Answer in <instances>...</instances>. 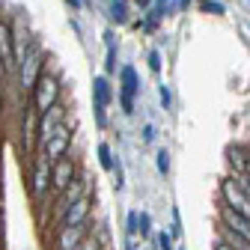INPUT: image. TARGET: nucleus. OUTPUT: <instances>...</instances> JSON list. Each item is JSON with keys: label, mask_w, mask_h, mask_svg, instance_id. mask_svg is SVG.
<instances>
[{"label": "nucleus", "mask_w": 250, "mask_h": 250, "mask_svg": "<svg viewBox=\"0 0 250 250\" xmlns=\"http://www.w3.org/2000/svg\"><path fill=\"white\" fill-rule=\"evenodd\" d=\"M60 92H62L60 78H57L54 72H48V69H45V72L36 78L33 89L27 92V99H30V104L36 107V113H45V110H51V107L60 102Z\"/></svg>", "instance_id": "f257e3e1"}, {"label": "nucleus", "mask_w": 250, "mask_h": 250, "mask_svg": "<svg viewBox=\"0 0 250 250\" xmlns=\"http://www.w3.org/2000/svg\"><path fill=\"white\" fill-rule=\"evenodd\" d=\"M221 203H227L229 208L241 211L250 217V191H247V173H229L227 179H221Z\"/></svg>", "instance_id": "f03ea898"}, {"label": "nucleus", "mask_w": 250, "mask_h": 250, "mask_svg": "<svg viewBox=\"0 0 250 250\" xmlns=\"http://www.w3.org/2000/svg\"><path fill=\"white\" fill-rule=\"evenodd\" d=\"M48 194H54L51 191V161L45 158V152H36L33 167H30V200L39 208Z\"/></svg>", "instance_id": "7ed1b4c3"}, {"label": "nucleus", "mask_w": 250, "mask_h": 250, "mask_svg": "<svg viewBox=\"0 0 250 250\" xmlns=\"http://www.w3.org/2000/svg\"><path fill=\"white\" fill-rule=\"evenodd\" d=\"M45 72V54H42V45L39 42H30L27 45V51H24V57H21V66H18V83H21V89H33V83H36V78Z\"/></svg>", "instance_id": "20e7f679"}, {"label": "nucleus", "mask_w": 250, "mask_h": 250, "mask_svg": "<svg viewBox=\"0 0 250 250\" xmlns=\"http://www.w3.org/2000/svg\"><path fill=\"white\" fill-rule=\"evenodd\" d=\"M0 78H18V57H15V27L0 18Z\"/></svg>", "instance_id": "39448f33"}, {"label": "nucleus", "mask_w": 250, "mask_h": 250, "mask_svg": "<svg viewBox=\"0 0 250 250\" xmlns=\"http://www.w3.org/2000/svg\"><path fill=\"white\" fill-rule=\"evenodd\" d=\"M21 149L27 158H36V152H39V113L30 104V99L21 107Z\"/></svg>", "instance_id": "423d86ee"}, {"label": "nucleus", "mask_w": 250, "mask_h": 250, "mask_svg": "<svg viewBox=\"0 0 250 250\" xmlns=\"http://www.w3.org/2000/svg\"><path fill=\"white\" fill-rule=\"evenodd\" d=\"M75 179H78V164L72 158V152L57 158V161H51V191L54 194H62Z\"/></svg>", "instance_id": "0eeeda50"}, {"label": "nucleus", "mask_w": 250, "mask_h": 250, "mask_svg": "<svg viewBox=\"0 0 250 250\" xmlns=\"http://www.w3.org/2000/svg\"><path fill=\"white\" fill-rule=\"evenodd\" d=\"M86 238H89V224H78V227H57V229H54L51 250H81Z\"/></svg>", "instance_id": "6e6552de"}, {"label": "nucleus", "mask_w": 250, "mask_h": 250, "mask_svg": "<svg viewBox=\"0 0 250 250\" xmlns=\"http://www.w3.org/2000/svg\"><path fill=\"white\" fill-rule=\"evenodd\" d=\"M72 140H75V134H72V128L66 122L60 125V128L45 140V146H42V152H45V158L48 161H57V158H62V155H69L72 152Z\"/></svg>", "instance_id": "1a4fd4ad"}, {"label": "nucleus", "mask_w": 250, "mask_h": 250, "mask_svg": "<svg viewBox=\"0 0 250 250\" xmlns=\"http://www.w3.org/2000/svg\"><path fill=\"white\" fill-rule=\"evenodd\" d=\"M66 122V107H62V102H57L51 110H45V113H39V152H42V146H45V140L60 128V125Z\"/></svg>", "instance_id": "9d476101"}, {"label": "nucleus", "mask_w": 250, "mask_h": 250, "mask_svg": "<svg viewBox=\"0 0 250 250\" xmlns=\"http://www.w3.org/2000/svg\"><path fill=\"white\" fill-rule=\"evenodd\" d=\"M89 211H92V197L83 194L81 200H75L66 211H62V217L57 221V227H78V224H89Z\"/></svg>", "instance_id": "9b49d317"}, {"label": "nucleus", "mask_w": 250, "mask_h": 250, "mask_svg": "<svg viewBox=\"0 0 250 250\" xmlns=\"http://www.w3.org/2000/svg\"><path fill=\"white\" fill-rule=\"evenodd\" d=\"M217 224H224V227H229L232 232L250 238V217L241 214V211H235V208H229L227 203H217Z\"/></svg>", "instance_id": "f8f14e48"}, {"label": "nucleus", "mask_w": 250, "mask_h": 250, "mask_svg": "<svg viewBox=\"0 0 250 250\" xmlns=\"http://www.w3.org/2000/svg\"><path fill=\"white\" fill-rule=\"evenodd\" d=\"M113 99H116V92H113V86H110V78H107V75H96V78H92V104L110 107Z\"/></svg>", "instance_id": "ddd939ff"}, {"label": "nucleus", "mask_w": 250, "mask_h": 250, "mask_svg": "<svg viewBox=\"0 0 250 250\" xmlns=\"http://www.w3.org/2000/svg\"><path fill=\"white\" fill-rule=\"evenodd\" d=\"M227 164H229L232 173H247V170H250V149L241 146V143L229 146V149H227Z\"/></svg>", "instance_id": "4468645a"}, {"label": "nucleus", "mask_w": 250, "mask_h": 250, "mask_svg": "<svg viewBox=\"0 0 250 250\" xmlns=\"http://www.w3.org/2000/svg\"><path fill=\"white\" fill-rule=\"evenodd\" d=\"M119 92L122 96H134L140 92V78H137V69L134 66H122L119 69Z\"/></svg>", "instance_id": "2eb2a0df"}, {"label": "nucleus", "mask_w": 250, "mask_h": 250, "mask_svg": "<svg viewBox=\"0 0 250 250\" xmlns=\"http://www.w3.org/2000/svg\"><path fill=\"white\" fill-rule=\"evenodd\" d=\"M217 235H221L227 244H232L235 250H250V238H244V235L232 232V229H229V227H224V224H217Z\"/></svg>", "instance_id": "dca6fc26"}, {"label": "nucleus", "mask_w": 250, "mask_h": 250, "mask_svg": "<svg viewBox=\"0 0 250 250\" xmlns=\"http://www.w3.org/2000/svg\"><path fill=\"white\" fill-rule=\"evenodd\" d=\"M104 45H107V57H104V75L116 72V45H113V30H104Z\"/></svg>", "instance_id": "f3484780"}, {"label": "nucleus", "mask_w": 250, "mask_h": 250, "mask_svg": "<svg viewBox=\"0 0 250 250\" xmlns=\"http://www.w3.org/2000/svg\"><path fill=\"white\" fill-rule=\"evenodd\" d=\"M110 18L116 24H125V21H128V3H125V0H113V3H110Z\"/></svg>", "instance_id": "a211bd4d"}, {"label": "nucleus", "mask_w": 250, "mask_h": 250, "mask_svg": "<svg viewBox=\"0 0 250 250\" xmlns=\"http://www.w3.org/2000/svg\"><path fill=\"white\" fill-rule=\"evenodd\" d=\"M96 155H99V164H102V170H113V149H110L107 143H99Z\"/></svg>", "instance_id": "6ab92c4d"}, {"label": "nucleus", "mask_w": 250, "mask_h": 250, "mask_svg": "<svg viewBox=\"0 0 250 250\" xmlns=\"http://www.w3.org/2000/svg\"><path fill=\"white\" fill-rule=\"evenodd\" d=\"M155 167H158V173L161 176H167L170 173V149H158V152H155Z\"/></svg>", "instance_id": "aec40b11"}, {"label": "nucleus", "mask_w": 250, "mask_h": 250, "mask_svg": "<svg viewBox=\"0 0 250 250\" xmlns=\"http://www.w3.org/2000/svg\"><path fill=\"white\" fill-rule=\"evenodd\" d=\"M137 232H140V238H149V235H152V214H149V211H140Z\"/></svg>", "instance_id": "412c9836"}, {"label": "nucleus", "mask_w": 250, "mask_h": 250, "mask_svg": "<svg viewBox=\"0 0 250 250\" xmlns=\"http://www.w3.org/2000/svg\"><path fill=\"white\" fill-rule=\"evenodd\" d=\"M113 188H116V191H122V188H125V170H122V161L119 158H113Z\"/></svg>", "instance_id": "4be33fe9"}, {"label": "nucleus", "mask_w": 250, "mask_h": 250, "mask_svg": "<svg viewBox=\"0 0 250 250\" xmlns=\"http://www.w3.org/2000/svg\"><path fill=\"white\" fill-rule=\"evenodd\" d=\"M158 250H176V247H173V232H170V229H161V232H158Z\"/></svg>", "instance_id": "5701e85b"}, {"label": "nucleus", "mask_w": 250, "mask_h": 250, "mask_svg": "<svg viewBox=\"0 0 250 250\" xmlns=\"http://www.w3.org/2000/svg\"><path fill=\"white\" fill-rule=\"evenodd\" d=\"M137 221H140V211H128V217H125V232L140 235V232H137Z\"/></svg>", "instance_id": "b1692460"}, {"label": "nucleus", "mask_w": 250, "mask_h": 250, "mask_svg": "<svg viewBox=\"0 0 250 250\" xmlns=\"http://www.w3.org/2000/svg\"><path fill=\"white\" fill-rule=\"evenodd\" d=\"M158 102H161V107H164V110H170L173 99H170V86H167V83H161V86H158Z\"/></svg>", "instance_id": "393cba45"}, {"label": "nucleus", "mask_w": 250, "mask_h": 250, "mask_svg": "<svg viewBox=\"0 0 250 250\" xmlns=\"http://www.w3.org/2000/svg\"><path fill=\"white\" fill-rule=\"evenodd\" d=\"M119 107H122L125 116H131L134 113V96H122V92H119Z\"/></svg>", "instance_id": "a878e982"}, {"label": "nucleus", "mask_w": 250, "mask_h": 250, "mask_svg": "<svg viewBox=\"0 0 250 250\" xmlns=\"http://www.w3.org/2000/svg\"><path fill=\"white\" fill-rule=\"evenodd\" d=\"M203 12H214V15H224V12H227V6H224V3H217V0H206V3H203Z\"/></svg>", "instance_id": "bb28decb"}, {"label": "nucleus", "mask_w": 250, "mask_h": 250, "mask_svg": "<svg viewBox=\"0 0 250 250\" xmlns=\"http://www.w3.org/2000/svg\"><path fill=\"white\" fill-rule=\"evenodd\" d=\"M146 62H149V69H152L155 75H158V72H161V54H158V51H149V57H146Z\"/></svg>", "instance_id": "cd10ccee"}, {"label": "nucleus", "mask_w": 250, "mask_h": 250, "mask_svg": "<svg viewBox=\"0 0 250 250\" xmlns=\"http://www.w3.org/2000/svg\"><path fill=\"white\" fill-rule=\"evenodd\" d=\"M170 232H173V238L182 235V217H179V208H173V227H170Z\"/></svg>", "instance_id": "c85d7f7f"}, {"label": "nucleus", "mask_w": 250, "mask_h": 250, "mask_svg": "<svg viewBox=\"0 0 250 250\" xmlns=\"http://www.w3.org/2000/svg\"><path fill=\"white\" fill-rule=\"evenodd\" d=\"M152 140H155V125L146 122V125H143V143H152Z\"/></svg>", "instance_id": "c756f323"}, {"label": "nucleus", "mask_w": 250, "mask_h": 250, "mask_svg": "<svg viewBox=\"0 0 250 250\" xmlns=\"http://www.w3.org/2000/svg\"><path fill=\"white\" fill-rule=\"evenodd\" d=\"M211 250H235V247H232V244H227L221 235H217V238H214V244H211Z\"/></svg>", "instance_id": "7c9ffc66"}, {"label": "nucleus", "mask_w": 250, "mask_h": 250, "mask_svg": "<svg viewBox=\"0 0 250 250\" xmlns=\"http://www.w3.org/2000/svg\"><path fill=\"white\" fill-rule=\"evenodd\" d=\"M134 3H137V6H140V9H149V6H152V3H155V0H134Z\"/></svg>", "instance_id": "2f4dec72"}, {"label": "nucleus", "mask_w": 250, "mask_h": 250, "mask_svg": "<svg viewBox=\"0 0 250 250\" xmlns=\"http://www.w3.org/2000/svg\"><path fill=\"white\" fill-rule=\"evenodd\" d=\"M66 3H69V6H72V9H75V12H78V9H81V6H83V0H66Z\"/></svg>", "instance_id": "473e14b6"}, {"label": "nucleus", "mask_w": 250, "mask_h": 250, "mask_svg": "<svg viewBox=\"0 0 250 250\" xmlns=\"http://www.w3.org/2000/svg\"><path fill=\"white\" fill-rule=\"evenodd\" d=\"M188 3H191V0H179V6H188Z\"/></svg>", "instance_id": "72a5a7b5"}, {"label": "nucleus", "mask_w": 250, "mask_h": 250, "mask_svg": "<svg viewBox=\"0 0 250 250\" xmlns=\"http://www.w3.org/2000/svg\"><path fill=\"white\" fill-rule=\"evenodd\" d=\"M247 191H250V170H247Z\"/></svg>", "instance_id": "f704fd0d"}, {"label": "nucleus", "mask_w": 250, "mask_h": 250, "mask_svg": "<svg viewBox=\"0 0 250 250\" xmlns=\"http://www.w3.org/2000/svg\"><path fill=\"white\" fill-rule=\"evenodd\" d=\"M0 110H3V99H0Z\"/></svg>", "instance_id": "c9c22d12"}, {"label": "nucleus", "mask_w": 250, "mask_h": 250, "mask_svg": "<svg viewBox=\"0 0 250 250\" xmlns=\"http://www.w3.org/2000/svg\"><path fill=\"white\" fill-rule=\"evenodd\" d=\"M176 250H185V247H176Z\"/></svg>", "instance_id": "e433bc0d"}, {"label": "nucleus", "mask_w": 250, "mask_h": 250, "mask_svg": "<svg viewBox=\"0 0 250 250\" xmlns=\"http://www.w3.org/2000/svg\"><path fill=\"white\" fill-rule=\"evenodd\" d=\"M200 3H206V0H200Z\"/></svg>", "instance_id": "4c0bfd02"}]
</instances>
